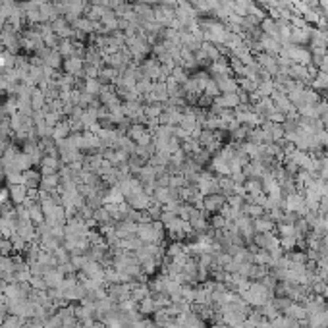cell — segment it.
Here are the masks:
<instances>
[{
    "instance_id": "obj_12",
    "label": "cell",
    "mask_w": 328,
    "mask_h": 328,
    "mask_svg": "<svg viewBox=\"0 0 328 328\" xmlns=\"http://www.w3.org/2000/svg\"><path fill=\"white\" fill-rule=\"evenodd\" d=\"M243 174L247 178H263L267 174V166L260 160H249V164L243 166Z\"/></svg>"
},
{
    "instance_id": "obj_9",
    "label": "cell",
    "mask_w": 328,
    "mask_h": 328,
    "mask_svg": "<svg viewBox=\"0 0 328 328\" xmlns=\"http://www.w3.org/2000/svg\"><path fill=\"white\" fill-rule=\"evenodd\" d=\"M8 191H10V201L14 203L16 207L18 205H23L27 201L29 197V187L25 183H18V185H8Z\"/></svg>"
},
{
    "instance_id": "obj_5",
    "label": "cell",
    "mask_w": 328,
    "mask_h": 328,
    "mask_svg": "<svg viewBox=\"0 0 328 328\" xmlns=\"http://www.w3.org/2000/svg\"><path fill=\"white\" fill-rule=\"evenodd\" d=\"M125 203H127V207H129V209H134V211H147V209L154 203V199H153V195H151V193L141 191V193H137V195L127 197Z\"/></svg>"
},
{
    "instance_id": "obj_18",
    "label": "cell",
    "mask_w": 328,
    "mask_h": 328,
    "mask_svg": "<svg viewBox=\"0 0 328 328\" xmlns=\"http://www.w3.org/2000/svg\"><path fill=\"white\" fill-rule=\"evenodd\" d=\"M58 185H60V176L58 174H50V176H41V185L39 189H45L48 193L58 191Z\"/></svg>"
},
{
    "instance_id": "obj_21",
    "label": "cell",
    "mask_w": 328,
    "mask_h": 328,
    "mask_svg": "<svg viewBox=\"0 0 328 328\" xmlns=\"http://www.w3.org/2000/svg\"><path fill=\"white\" fill-rule=\"evenodd\" d=\"M47 95L43 93V89H39L35 87L33 89V93H31V106H33V110L37 112V110H45V106H47Z\"/></svg>"
},
{
    "instance_id": "obj_7",
    "label": "cell",
    "mask_w": 328,
    "mask_h": 328,
    "mask_svg": "<svg viewBox=\"0 0 328 328\" xmlns=\"http://www.w3.org/2000/svg\"><path fill=\"white\" fill-rule=\"evenodd\" d=\"M64 74H70L74 77H83V68H85V60L79 56H70L64 58Z\"/></svg>"
},
{
    "instance_id": "obj_23",
    "label": "cell",
    "mask_w": 328,
    "mask_h": 328,
    "mask_svg": "<svg viewBox=\"0 0 328 328\" xmlns=\"http://www.w3.org/2000/svg\"><path fill=\"white\" fill-rule=\"evenodd\" d=\"M81 91H85V93H89V95L93 96H99L101 91H103V81L101 79H83Z\"/></svg>"
},
{
    "instance_id": "obj_15",
    "label": "cell",
    "mask_w": 328,
    "mask_h": 328,
    "mask_svg": "<svg viewBox=\"0 0 328 328\" xmlns=\"http://www.w3.org/2000/svg\"><path fill=\"white\" fill-rule=\"evenodd\" d=\"M43 278H45L48 288H58L64 282V272L58 269V267H54V269H48Z\"/></svg>"
},
{
    "instance_id": "obj_19",
    "label": "cell",
    "mask_w": 328,
    "mask_h": 328,
    "mask_svg": "<svg viewBox=\"0 0 328 328\" xmlns=\"http://www.w3.org/2000/svg\"><path fill=\"white\" fill-rule=\"evenodd\" d=\"M31 168H33L31 156L25 154L23 151H19L18 156H16V162H14V172H25V170H31Z\"/></svg>"
},
{
    "instance_id": "obj_24",
    "label": "cell",
    "mask_w": 328,
    "mask_h": 328,
    "mask_svg": "<svg viewBox=\"0 0 328 328\" xmlns=\"http://www.w3.org/2000/svg\"><path fill=\"white\" fill-rule=\"evenodd\" d=\"M23 183L27 185L29 189H39V185H41V174L37 170H25L23 172Z\"/></svg>"
},
{
    "instance_id": "obj_27",
    "label": "cell",
    "mask_w": 328,
    "mask_h": 328,
    "mask_svg": "<svg viewBox=\"0 0 328 328\" xmlns=\"http://www.w3.org/2000/svg\"><path fill=\"white\" fill-rule=\"evenodd\" d=\"M10 241H12V249L14 251H27V241L23 240L19 234H12V238H10Z\"/></svg>"
},
{
    "instance_id": "obj_25",
    "label": "cell",
    "mask_w": 328,
    "mask_h": 328,
    "mask_svg": "<svg viewBox=\"0 0 328 328\" xmlns=\"http://www.w3.org/2000/svg\"><path fill=\"white\" fill-rule=\"evenodd\" d=\"M137 309H139V313L141 315H154V311H156V305H154V299L153 296H147L145 299H141L139 303H137Z\"/></svg>"
},
{
    "instance_id": "obj_6",
    "label": "cell",
    "mask_w": 328,
    "mask_h": 328,
    "mask_svg": "<svg viewBox=\"0 0 328 328\" xmlns=\"http://www.w3.org/2000/svg\"><path fill=\"white\" fill-rule=\"evenodd\" d=\"M234 222H236V226H238V232H240L241 238L245 241H253L255 234H257L255 228H253V218H249L247 214H240Z\"/></svg>"
},
{
    "instance_id": "obj_17",
    "label": "cell",
    "mask_w": 328,
    "mask_h": 328,
    "mask_svg": "<svg viewBox=\"0 0 328 328\" xmlns=\"http://www.w3.org/2000/svg\"><path fill=\"white\" fill-rule=\"evenodd\" d=\"M70 134H72L70 120H60V122L52 127V139H54V141H62V139L70 137Z\"/></svg>"
},
{
    "instance_id": "obj_30",
    "label": "cell",
    "mask_w": 328,
    "mask_h": 328,
    "mask_svg": "<svg viewBox=\"0 0 328 328\" xmlns=\"http://www.w3.org/2000/svg\"><path fill=\"white\" fill-rule=\"evenodd\" d=\"M6 182H8V185H18V183H23V172H10V174H6Z\"/></svg>"
},
{
    "instance_id": "obj_22",
    "label": "cell",
    "mask_w": 328,
    "mask_h": 328,
    "mask_svg": "<svg viewBox=\"0 0 328 328\" xmlns=\"http://www.w3.org/2000/svg\"><path fill=\"white\" fill-rule=\"evenodd\" d=\"M43 62H45V66L52 68V70H58V68H62V64H64V60H62V56H60V52H58L56 48L52 50H48V54L45 58H43Z\"/></svg>"
},
{
    "instance_id": "obj_35",
    "label": "cell",
    "mask_w": 328,
    "mask_h": 328,
    "mask_svg": "<svg viewBox=\"0 0 328 328\" xmlns=\"http://www.w3.org/2000/svg\"><path fill=\"white\" fill-rule=\"evenodd\" d=\"M211 328H230L228 324H224V322H214Z\"/></svg>"
},
{
    "instance_id": "obj_29",
    "label": "cell",
    "mask_w": 328,
    "mask_h": 328,
    "mask_svg": "<svg viewBox=\"0 0 328 328\" xmlns=\"http://www.w3.org/2000/svg\"><path fill=\"white\" fill-rule=\"evenodd\" d=\"M45 328H64V324H62V318H60V315L58 313H54V315H50V317L45 320Z\"/></svg>"
},
{
    "instance_id": "obj_4",
    "label": "cell",
    "mask_w": 328,
    "mask_h": 328,
    "mask_svg": "<svg viewBox=\"0 0 328 328\" xmlns=\"http://www.w3.org/2000/svg\"><path fill=\"white\" fill-rule=\"evenodd\" d=\"M226 205V195L222 193H212V195H205L203 197V211L207 214H216Z\"/></svg>"
},
{
    "instance_id": "obj_8",
    "label": "cell",
    "mask_w": 328,
    "mask_h": 328,
    "mask_svg": "<svg viewBox=\"0 0 328 328\" xmlns=\"http://www.w3.org/2000/svg\"><path fill=\"white\" fill-rule=\"evenodd\" d=\"M176 18V10L170 8V6H164V4H158L154 6V21H158L162 27H170V23Z\"/></svg>"
},
{
    "instance_id": "obj_31",
    "label": "cell",
    "mask_w": 328,
    "mask_h": 328,
    "mask_svg": "<svg viewBox=\"0 0 328 328\" xmlns=\"http://www.w3.org/2000/svg\"><path fill=\"white\" fill-rule=\"evenodd\" d=\"M267 120L274 122V124H284V122H286V114H282V112H278V110H274V112H270V114L267 116Z\"/></svg>"
},
{
    "instance_id": "obj_3",
    "label": "cell",
    "mask_w": 328,
    "mask_h": 328,
    "mask_svg": "<svg viewBox=\"0 0 328 328\" xmlns=\"http://www.w3.org/2000/svg\"><path fill=\"white\" fill-rule=\"evenodd\" d=\"M255 245L259 247V249H265L269 251L270 255H274L276 251H280V238L278 236H274V232H267V234H255Z\"/></svg>"
},
{
    "instance_id": "obj_11",
    "label": "cell",
    "mask_w": 328,
    "mask_h": 328,
    "mask_svg": "<svg viewBox=\"0 0 328 328\" xmlns=\"http://www.w3.org/2000/svg\"><path fill=\"white\" fill-rule=\"evenodd\" d=\"M284 315H286V317H289V318H296V320H299V322H303V320H307V318H309L305 305L296 303V301H291V303H289V307L284 311Z\"/></svg>"
},
{
    "instance_id": "obj_33",
    "label": "cell",
    "mask_w": 328,
    "mask_h": 328,
    "mask_svg": "<svg viewBox=\"0 0 328 328\" xmlns=\"http://www.w3.org/2000/svg\"><path fill=\"white\" fill-rule=\"evenodd\" d=\"M137 2H143V4H149V6H154V4H160V0H137Z\"/></svg>"
},
{
    "instance_id": "obj_2",
    "label": "cell",
    "mask_w": 328,
    "mask_h": 328,
    "mask_svg": "<svg viewBox=\"0 0 328 328\" xmlns=\"http://www.w3.org/2000/svg\"><path fill=\"white\" fill-rule=\"evenodd\" d=\"M127 137L137 147H151V143H153L154 139L153 132L147 127V124H137V122L127 127Z\"/></svg>"
},
{
    "instance_id": "obj_20",
    "label": "cell",
    "mask_w": 328,
    "mask_h": 328,
    "mask_svg": "<svg viewBox=\"0 0 328 328\" xmlns=\"http://www.w3.org/2000/svg\"><path fill=\"white\" fill-rule=\"evenodd\" d=\"M56 50L60 52V56L62 58L74 56V54H76V41H74V39H60Z\"/></svg>"
},
{
    "instance_id": "obj_34",
    "label": "cell",
    "mask_w": 328,
    "mask_h": 328,
    "mask_svg": "<svg viewBox=\"0 0 328 328\" xmlns=\"http://www.w3.org/2000/svg\"><path fill=\"white\" fill-rule=\"evenodd\" d=\"M6 23H8V19L0 14V29H4V25H6Z\"/></svg>"
},
{
    "instance_id": "obj_28",
    "label": "cell",
    "mask_w": 328,
    "mask_h": 328,
    "mask_svg": "<svg viewBox=\"0 0 328 328\" xmlns=\"http://www.w3.org/2000/svg\"><path fill=\"white\" fill-rule=\"evenodd\" d=\"M23 326V318L16 317V315H10L4 318V322L0 324V328H21Z\"/></svg>"
},
{
    "instance_id": "obj_10",
    "label": "cell",
    "mask_w": 328,
    "mask_h": 328,
    "mask_svg": "<svg viewBox=\"0 0 328 328\" xmlns=\"http://www.w3.org/2000/svg\"><path fill=\"white\" fill-rule=\"evenodd\" d=\"M253 228H255V232L257 234H267V232H274V228H276V222L270 218L269 214L265 212L263 216H259V218H253Z\"/></svg>"
},
{
    "instance_id": "obj_16",
    "label": "cell",
    "mask_w": 328,
    "mask_h": 328,
    "mask_svg": "<svg viewBox=\"0 0 328 328\" xmlns=\"http://www.w3.org/2000/svg\"><path fill=\"white\" fill-rule=\"evenodd\" d=\"M125 197L124 193L120 191L118 185H110L105 193H103V205H110V203H124Z\"/></svg>"
},
{
    "instance_id": "obj_26",
    "label": "cell",
    "mask_w": 328,
    "mask_h": 328,
    "mask_svg": "<svg viewBox=\"0 0 328 328\" xmlns=\"http://www.w3.org/2000/svg\"><path fill=\"white\" fill-rule=\"evenodd\" d=\"M243 187H245V193H249V195H259V193H263L260 178H247L245 183H243Z\"/></svg>"
},
{
    "instance_id": "obj_1",
    "label": "cell",
    "mask_w": 328,
    "mask_h": 328,
    "mask_svg": "<svg viewBox=\"0 0 328 328\" xmlns=\"http://www.w3.org/2000/svg\"><path fill=\"white\" fill-rule=\"evenodd\" d=\"M164 224L160 220L145 222V224H137V238L143 243H156L160 245L164 240Z\"/></svg>"
},
{
    "instance_id": "obj_32",
    "label": "cell",
    "mask_w": 328,
    "mask_h": 328,
    "mask_svg": "<svg viewBox=\"0 0 328 328\" xmlns=\"http://www.w3.org/2000/svg\"><path fill=\"white\" fill-rule=\"evenodd\" d=\"M10 199V191L8 189H0V205H4V203Z\"/></svg>"
},
{
    "instance_id": "obj_14",
    "label": "cell",
    "mask_w": 328,
    "mask_h": 328,
    "mask_svg": "<svg viewBox=\"0 0 328 328\" xmlns=\"http://www.w3.org/2000/svg\"><path fill=\"white\" fill-rule=\"evenodd\" d=\"M60 170V160L56 156H43L41 160V176H50V174H58Z\"/></svg>"
},
{
    "instance_id": "obj_13",
    "label": "cell",
    "mask_w": 328,
    "mask_h": 328,
    "mask_svg": "<svg viewBox=\"0 0 328 328\" xmlns=\"http://www.w3.org/2000/svg\"><path fill=\"white\" fill-rule=\"evenodd\" d=\"M216 83H218V89H220V93H238V79L234 76H224V77H216L214 79Z\"/></svg>"
}]
</instances>
